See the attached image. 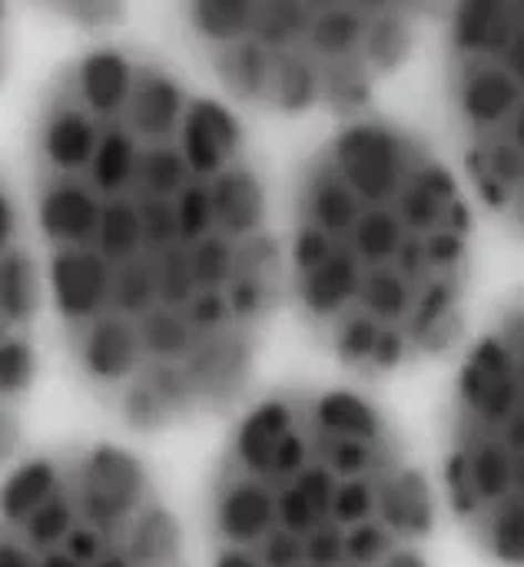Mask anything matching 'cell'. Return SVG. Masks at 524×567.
<instances>
[{"label":"cell","mask_w":524,"mask_h":567,"mask_svg":"<svg viewBox=\"0 0 524 567\" xmlns=\"http://www.w3.org/2000/svg\"><path fill=\"white\" fill-rule=\"evenodd\" d=\"M47 319L140 435L236 412L282 306V236L246 120L126 40L66 56L27 130Z\"/></svg>","instance_id":"cell-1"},{"label":"cell","mask_w":524,"mask_h":567,"mask_svg":"<svg viewBox=\"0 0 524 567\" xmlns=\"http://www.w3.org/2000/svg\"><path fill=\"white\" fill-rule=\"evenodd\" d=\"M279 236L282 302L349 375H409L469 339L479 206L415 126L339 120L302 159Z\"/></svg>","instance_id":"cell-2"},{"label":"cell","mask_w":524,"mask_h":567,"mask_svg":"<svg viewBox=\"0 0 524 567\" xmlns=\"http://www.w3.org/2000/svg\"><path fill=\"white\" fill-rule=\"evenodd\" d=\"M442 502L399 422L352 385L246 399L199 512V567H435Z\"/></svg>","instance_id":"cell-3"},{"label":"cell","mask_w":524,"mask_h":567,"mask_svg":"<svg viewBox=\"0 0 524 567\" xmlns=\"http://www.w3.org/2000/svg\"><path fill=\"white\" fill-rule=\"evenodd\" d=\"M429 7L199 0L179 10L203 70L233 106L352 120L415 53Z\"/></svg>","instance_id":"cell-4"},{"label":"cell","mask_w":524,"mask_h":567,"mask_svg":"<svg viewBox=\"0 0 524 567\" xmlns=\"http://www.w3.org/2000/svg\"><path fill=\"white\" fill-rule=\"evenodd\" d=\"M0 567H199L166 485L133 449L86 439L0 468Z\"/></svg>","instance_id":"cell-5"},{"label":"cell","mask_w":524,"mask_h":567,"mask_svg":"<svg viewBox=\"0 0 524 567\" xmlns=\"http://www.w3.org/2000/svg\"><path fill=\"white\" fill-rule=\"evenodd\" d=\"M435 492L442 512L452 515L485 565L522 567L524 329L518 302L502 306L462 346Z\"/></svg>","instance_id":"cell-6"},{"label":"cell","mask_w":524,"mask_h":567,"mask_svg":"<svg viewBox=\"0 0 524 567\" xmlns=\"http://www.w3.org/2000/svg\"><path fill=\"white\" fill-rule=\"evenodd\" d=\"M459 173L475 206L508 229L524 213V7L455 3L442 30Z\"/></svg>","instance_id":"cell-7"},{"label":"cell","mask_w":524,"mask_h":567,"mask_svg":"<svg viewBox=\"0 0 524 567\" xmlns=\"http://www.w3.org/2000/svg\"><path fill=\"white\" fill-rule=\"evenodd\" d=\"M43 322L47 299L23 196L0 173V468L20 455L40 379Z\"/></svg>","instance_id":"cell-8"},{"label":"cell","mask_w":524,"mask_h":567,"mask_svg":"<svg viewBox=\"0 0 524 567\" xmlns=\"http://www.w3.org/2000/svg\"><path fill=\"white\" fill-rule=\"evenodd\" d=\"M7 66H10V17L0 7V83L7 76Z\"/></svg>","instance_id":"cell-9"}]
</instances>
